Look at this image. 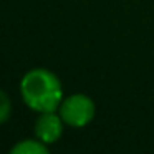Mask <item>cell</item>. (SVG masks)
Wrapping results in <instances>:
<instances>
[{"instance_id": "cell-4", "label": "cell", "mask_w": 154, "mask_h": 154, "mask_svg": "<svg viewBox=\"0 0 154 154\" xmlns=\"http://www.w3.org/2000/svg\"><path fill=\"white\" fill-rule=\"evenodd\" d=\"M10 154H50L48 149L45 147V143L40 139H25L17 143L12 147Z\"/></svg>"}, {"instance_id": "cell-5", "label": "cell", "mask_w": 154, "mask_h": 154, "mask_svg": "<svg viewBox=\"0 0 154 154\" xmlns=\"http://www.w3.org/2000/svg\"><path fill=\"white\" fill-rule=\"evenodd\" d=\"M12 113V103H10V98L7 96L5 91L0 90V124L5 123V121L10 118Z\"/></svg>"}, {"instance_id": "cell-1", "label": "cell", "mask_w": 154, "mask_h": 154, "mask_svg": "<svg viewBox=\"0 0 154 154\" xmlns=\"http://www.w3.org/2000/svg\"><path fill=\"white\" fill-rule=\"evenodd\" d=\"M20 93L25 104L38 113L58 109L63 101V88L58 76L45 68L30 70L22 78Z\"/></svg>"}, {"instance_id": "cell-3", "label": "cell", "mask_w": 154, "mask_h": 154, "mask_svg": "<svg viewBox=\"0 0 154 154\" xmlns=\"http://www.w3.org/2000/svg\"><path fill=\"white\" fill-rule=\"evenodd\" d=\"M63 133V119L55 111L40 113V118L35 123V136L45 144H51L60 139Z\"/></svg>"}, {"instance_id": "cell-2", "label": "cell", "mask_w": 154, "mask_h": 154, "mask_svg": "<svg viewBox=\"0 0 154 154\" xmlns=\"http://www.w3.org/2000/svg\"><path fill=\"white\" fill-rule=\"evenodd\" d=\"M58 111H60L58 114L61 116L65 124L71 128H83L94 118L96 108H94V103L90 96L76 93L65 98Z\"/></svg>"}]
</instances>
